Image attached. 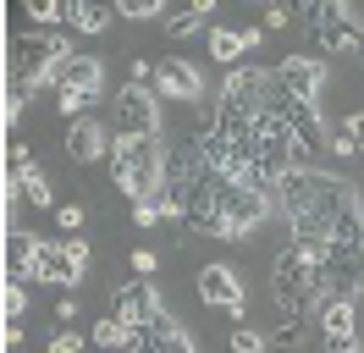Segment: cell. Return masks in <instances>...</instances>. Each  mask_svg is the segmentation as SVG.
<instances>
[{
	"mask_svg": "<svg viewBox=\"0 0 364 353\" xmlns=\"http://www.w3.org/2000/svg\"><path fill=\"white\" fill-rule=\"evenodd\" d=\"M111 176L133 199H155L166 182V138H111Z\"/></svg>",
	"mask_w": 364,
	"mask_h": 353,
	"instance_id": "cell-1",
	"label": "cell"
},
{
	"mask_svg": "<svg viewBox=\"0 0 364 353\" xmlns=\"http://www.w3.org/2000/svg\"><path fill=\"white\" fill-rule=\"evenodd\" d=\"M287 172H309V160L298 149V132L287 127V116L265 105L254 116V176L265 188V182H282Z\"/></svg>",
	"mask_w": 364,
	"mask_h": 353,
	"instance_id": "cell-2",
	"label": "cell"
},
{
	"mask_svg": "<svg viewBox=\"0 0 364 353\" xmlns=\"http://www.w3.org/2000/svg\"><path fill=\"white\" fill-rule=\"evenodd\" d=\"M215 210L232 226V238H249L271 221V194L254 182H215Z\"/></svg>",
	"mask_w": 364,
	"mask_h": 353,
	"instance_id": "cell-3",
	"label": "cell"
},
{
	"mask_svg": "<svg viewBox=\"0 0 364 353\" xmlns=\"http://www.w3.org/2000/svg\"><path fill=\"white\" fill-rule=\"evenodd\" d=\"M271 298L287 309V315H315V298H309V265H304V254H298L293 243H282V254H276Z\"/></svg>",
	"mask_w": 364,
	"mask_h": 353,
	"instance_id": "cell-4",
	"label": "cell"
},
{
	"mask_svg": "<svg viewBox=\"0 0 364 353\" xmlns=\"http://www.w3.org/2000/svg\"><path fill=\"white\" fill-rule=\"evenodd\" d=\"M116 132L122 138H160V94H149V83H127L116 94Z\"/></svg>",
	"mask_w": 364,
	"mask_h": 353,
	"instance_id": "cell-5",
	"label": "cell"
},
{
	"mask_svg": "<svg viewBox=\"0 0 364 353\" xmlns=\"http://www.w3.org/2000/svg\"><path fill=\"white\" fill-rule=\"evenodd\" d=\"M276 94L320 105V94H326V61L320 56H287V61L276 66Z\"/></svg>",
	"mask_w": 364,
	"mask_h": 353,
	"instance_id": "cell-6",
	"label": "cell"
},
{
	"mask_svg": "<svg viewBox=\"0 0 364 353\" xmlns=\"http://www.w3.org/2000/svg\"><path fill=\"white\" fill-rule=\"evenodd\" d=\"M271 88H276V72H265V66H232L227 83H221V100L249 110V116H259L271 105Z\"/></svg>",
	"mask_w": 364,
	"mask_h": 353,
	"instance_id": "cell-7",
	"label": "cell"
},
{
	"mask_svg": "<svg viewBox=\"0 0 364 353\" xmlns=\"http://www.w3.org/2000/svg\"><path fill=\"white\" fill-rule=\"evenodd\" d=\"M155 94H166V100H205V72L193 61H182V56H166V61H155Z\"/></svg>",
	"mask_w": 364,
	"mask_h": 353,
	"instance_id": "cell-8",
	"label": "cell"
},
{
	"mask_svg": "<svg viewBox=\"0 0 364 353\" xmlns=\"http://www.w3.org/2000/svg\"><path fill=\"white\" fill-rule=\"evenodd\" d=\"M111 315H116V320H127V326H138V331H149L166 309H160V293L149 282H127V287H116Z\"/></svg>",
	"mask_w": 364,
	"mask_h": 353,
	"instance_id": "cell-9",
	"label": "cell"
},
{
	"mask_svg": "<svg viewBox=\"0 0 364 353\" xmlns=\"http://www.w3.org/2000/svg\"><path fill=\"white\" fill-rule=\"evenodd\" d=\"M199 298L215 309H227V315H243V276L232 270V265H205L199 270Z\"/></svg>",
	"mask_w": 364,
	"mask_h": 353,
	"instance_id": "cell-10",
	"label": "cell"
},
{
	"mask_svg": "<svg viewBox=\"0 0 364 353\" xmlns=\"http://www.w3.org/2000/svg\"><path fill=\"white\" fill-rule=\"evenodd\" d=\"M326 276H331V298H348V304H353L364 293V248H331Z\"/></svg>",
	"mask_w": 364,
	"mask_h": 353,
	"instance_id": "cell-11",
	"label": "cell"
},
{
	"mask_svg": "<svg viewBox=\"0 0 364 353\" xmlns=\"http://www.w3.org/2000/svg\"><path fill=\"white\" fill-rule=\"evenodd\" d=\"M67 154L77 160V166H94V160H111V138H105V127L94 122V116H77L67 127Z\"/></svg>",
	"mask_w": 364,
	"mask_h": 353,
	"instance_id": "cell-12",
	"label": "cell"
},
{
	"mask_svg": "<svg viewBox=\"0 0 364 353\" xmlns=\"http://www.w3.org/2000/svg\"><path fill=\"white\" fill-rule=\"evenodd\" d=\"M23 282H55V287H77L83 282V270H72L67 248H55V243H45L39 254H33V265H28Z\"/></svg>",
	"mask_w": 364,
	"mask_h": 353,
	"instance_id": "cell-13",
	"label": "cell"
},
{
	"mask_svg": "<svg viewBox=\"0 0 364 353\" xmlns=\"http://www.w3.org/2000/svg\"><path fill=\"white\" fill-rule=\"evenodd\" d=\"M55 88H77L83 100H100V88H105V66L94 61V56H72V61L55 72Z\"/></svg>",
	"mask_w": 364,
	"mask_h": 353,
	"instance_id": "cell-14",
	"label": "cell"
},
{
	"mask_svg": "<svg viewBox=\"0 0 364 353\" xmlns=\"http://www.w3.org/2000/svg\"><path fill=\"white\" fill-rule=\"evenodd\" d=\"M144 353H199V342H193V331H182L171 315H160L155 326L144 331Z\"/></svg>",
	"mask_w": 364,
	"mask_h": 353,
	"instance_id": "cell-15",
	"label": "cell"
},
{
	"mask_svg": "<svg viewBox=\"0 0 364 353\" xmlns=\"http://www.w3.org/2000/svg\"><path fill=\"white\" fill-rule=\"evenodd\" d=\"M89 342L94 348H111V353H138L144 348V331L127 326V320H116V315H100V326H94Z\"/></svg>",
	"mask_w": 364,
	"mask_h": 353,
	"instance_id": "cell-16",
	"label": "cell"
},
{
	"mask_svg": "<svg viewBox=\"0 0 364 353\" xmlns=\"http://www.w3.org/2000/svg\"><path fill=\"white\" fill-rule=\"evenodd\" d=\"M331 248H364V199L353 194L331 221Z\"/></svg>",
	"mask_w": 364,
	"mask_h": 353,
	"instance_id": "cell-17",
	"label": "cell"
},
{
	"mask_svg": "<svg viewBox=\"0 0 364 353\" xmlns=\"http://www.w3.org/2000/svg\"><path fill=\"white\" fill-rule=\"evenodd\" d=\"M320 331H326V342H353V304L348 298H326V304L315 309Z\"/></svg>",
	"mask_w": 364,
	"mask_h": 353,
	"instance_id": "cell-18",
	"label": "cell"
},
{
	"mask_svg": "<svg viewBox=\"0 0 364 353\" xmlns=\"http://www.w3.org/2000/svg\"><path fill=\"white\" fill-rule=\"evenodd\" d=\"M315 44H326V50H348V56H364V28L353 17L337 22V28H326V33H309Z\"/></svg>",
	"mask_w": 364,
	"mask_h": 353,
	"instance_id": "cell-19",
	"label": "cell"
},
{
	"mask_svg": "<svg viewBox=\"0 0 364 353\" xmlns=\"http://www.w3.org/2000/svg\"><path fill=\"white\" fill-rule=\"evenodd\" d=\"M210 11H215V0H193L188 11H171V17H166V33H171V39H188V33H199L210 22Z\"/></svg>",
	"mask_w": 364,
	"mask_h": 353,
	"instance_id": "cell-20",
	"label": "cell"
},
{
	"mask_svg": "<svg viewBox=\"0 0 364 353\" xmlns=\"http://www.w3.org/2000/svg\"><path fill=\"white\" fill-rule=\"evenodd\" d=\"M39 248H45V243L33 238V232H23V226L6 238V254H11V282H23V276H28V265H33V254H39Z\"/></svg>",
	"mask_w": 364,
	"mask_h": 353,
	"instance_id": "cell-21",
	"label": "cell"
},
{
	"mask_svg": "<svg viewBox=\"0 0 364 353\" xmlns=\"http://www.w3.org/2000/svg\"><path fill=\"white\" fill-rule=\"evenodd\" d=\"M67 17H72V6H61V0H28V28L33 33H50V28H61Z\"/></svg>",
	"mask_w": 364,
	"mask_h": 353,
	"instance_id": "cell-22",
	"label": "cell"
},
{
	"mask_svg": "<svg viewBox=\"0 0 364 353\" xmlns=\"http://www.w3.org/2000/svg\"><path fill=\"white\" fill-rule=\"evenodd\" d=\"M72 6V28H77V33H105V28H111V11H105V6H94V0H67Z\"/></svg>",
	"mask_w": 364,
	"mask_h": 353,
	"instance_id": "cell-23",
	"label": "cell"
},
{
	"mask_svg": "<svg viewBox=\"0 0 364 353\" xmlns=\"http://www.w3.org/2000/svg\"><path fill=\"white\" fill-rule=\"evenodd\" d=\"M17 182H23V199H28V204H39V210H50V204H55V188L45 182V172H39V166L17 172Z\"/></svg>",
	"mask_w": 364,
	"mask_h": 353,
	"instance_id": "cell-24",
	"label": "cell"
},
{
	"mask_svg": "<svg viewBox=\"0 0 364 353\" xmlns=\"http://www.w3.org/2000/svg\"><path fill=\"white\" fill-rule=\"evenodd\" d=\"M210 56L232 72V66H237V56H243V39H237L232 28H210Z\"/></svg>",
	"mask_w": 364,
	"mask_h": 353,
	"instance_id": "cell-25",
	"label": "cell"
},
{
	"mask_svg": "<svg viewBox=\"0 0 364 353\" xmlns=\"http://www.w3.org/2000/svg\"><path fill=\"white\" fill-rule=\"evenodd\" d=\"M331 154H359V116L331 122Z\"/></svg>",
	"mask_w": 364,
	"mask_h": 353,
	"instance_id": "cell-26",
	"label": "cell"
},
{
	"mask_svg": "<svg viewBox=\"0 0 364 353\" xmlns=\"http://www.w3.org/2000/svg\"><path fill=\"white\" fill-rule=\"evenodd\" d=\"M271 348V337L265 331H254V326H237L232 331V353H265Z\"/></svg>",
	"mask_w": 364,
	"mask_h": 353,
	"instance_id": "cell-27",
	"label": "cell"
},
{
	"mask_svg": "<svg viewBox=\"0 0 364 353\" xmlns=\"http://www.w3.org/2000/svg\"><path fill=\"white\" fill-rule=\"evenodd\" d=\"M116 11H122V17L127 22H155V17H166V6H160V0H122V6H116Z\"/></svg>",
	"mask_w": 364,
	"mask_h": 353,
	"instance_id": "cell-28",
	"label": "cell"
},
{
	"mask_svg": "<svg viewBox=\"0 0 364 353\" xmlns=\"http://www.w3.org/2000/svg\"><path fill=\"white\" fill-rule=\"evenodd\" d=\"M83 342H89V337H77L72 326H55V331H50V353H83Z\"/></svg>",
	"mask_w": 364,
	"mask_h": 353,
	"instance_id": "cell-29",
	"label": "cell"
},
{
	"mask_svg": "<svg viewBox=\"0 0 364 353\" xmlns=\"http://www.w3.org/2000/svg\"><path fill=\"white\" fill-rule=\"evenodd\" d=\"M67 248V260H72V270H89V260H94V248H89V238H67L61 243Z\"/></svg>",
	"mask_w": 364,
	"mask_h": 353,
	"instance_id": "cell-30",
	"label": "cell"
},
{
	"mask_svg": "<svg viewBox=\"0 0 364 353\" xmlns=\"http://www.w3.org/2000/svg\"><path fill=\"white\" fill-rule=\"evenodd\" d=\"M304 337H309V326H304V320H287V326H276V337H271V342H282V348H298Z\"/></svg>",
	"mask_w": 364,
	"mask_h": 353,
	"instance_id": "cell-31",
	"label": "cell"
},
{
	"mask_svg": "<svg viewBox=\"0 0 364 353\" xmlns=\"http://www.w3.org/2000/svg\"><path fill=\"white\" fill-rule=\"evenodd\" d=\"M55 105L67 110V116H83V105H89V100H83L77 88H55Z\"/></svg>",
	"mask_w": 364,
	"mask_h": 353,
	"instance_id": "cell-32",
	"label": "cell"
},
{
	"mask_svg": "<svg viewBox=\"0 0 364 353\" xmlns=\"http://www.w3.org/2000/svg\"><path fill=\"white\" fill-rule=\"evenodd\" d=\"M23 309H28V293H23L17 282H6V320H17Z\"/></svg>",
	"mask_w": 364,
	"mask_h": 353,
	"instance_id": "cell-33",
	"label": "cell"
},
{
	"mask_svg": "<svg viewBox=\"0 0 364 353\" xmlns=\"http://www.w3.org/2000/svg\"><path fill=\"white\" fill-rule=\"evenodd\" d=\"M133 221H138V226H160V204H155V199H138Z\"/></svg>",
	"mask_w": 364,
	"mask_h": 353,
	"instance_id": "cell-34",
	"label": "cell"
},
{
	"mask_svg": "<svg viewBox=\"0 0 364 353\" xmlns=\"http://www.w3.org/2000/svg\"><path fill=\"white\" fill-rule=\"evenodd\" d=\"M6 160H11V172H28V166H33V154H28V144H17V138H11V149H6Z\"/></svg>",
	"mask_w": 364,
	"mask_h": 353,
	"instance_id": "cell-35",
	"label": "cell"
},
{
	"mask_svg": "<svg viewBox=\"0 0 364 353\" xmlns=\"http://www.w3.org/2000/svg\"><path fill=\"white\" fill-rule=\"evenodd\" d=\"M293 17H298L293 6H265V28H287Z\"/></svg>",
	"mask_w": 364,
	"mask_h": 353,
	"instance_id": "cell-36",
	"label": "cell"
},
{
	"mask_svg": "<svg viewBox=\"0 0 364 353\" xmlns=\"http://www.w3.org/2000/svg\"><path fill=\"white\" fill-rule=\"evenodd\" d=\"M133 270H138V282H149V270H155V254H149V248H133Z\"/></svg>",
	"mask_w": 364,
	"mask_h": 353,
	"instance_id": "cell-37",
	"label": "cell"
},
{
	"mask_svg": "<svg viewBox=\"0 0 364 353\" xmlns=\"http://www.w3.org/2000/svg\"><path fill=\"white\" fill-rule=\"evenodd\" d=\"M72 226H83V204H61V232H72Z\"/></svg>",
	"mask_w": 364,
	"mask_h": 353,
	"instance_id": "cell-38",
	"label": "cell"
},
{
	"mask_svg": "<svg viewBox=\"0 0 364 353\" xmlns=\"http://www.w3.org/2000/svg\"><path fill=\"white\" fill-rule=\"evenodd\" d=\"M127 83H149V61H144V56H133V66H127Z\"/></svg>",
	"mask_w": 364,
	"mask_h": 353,
	"instance_id": "cell-39",
	"label": "cell"
},
{
	"mask_svg": "<svg viewBox=\"0 0 364 353\" xmlns=\"http://www.w3.org/2000/svg\"><path fill=\"white\" fill-rule=\"evenodd\" d=\"M72 320H77V304H72V298H61V309H55V326H72Z\"/></svg>",
	"mask_w": 364,
	"mask_h": 353,
	"instance_id": "cell-40",
	"label": "cell"
},
{
	"mask_svg": "<svg viewBox=\"0 0 364 353\" xmlns=\"http://www.w3.org/2000/svg\"><path fill=\"white\" fill-rule=\"evenodd\" d=\"M237 39H243V50H259V39H265V28H243Z\"/></svg>",
	"mask_w": 364,
	"mask_h": 353,
	"instance_id": "cell-41",
	"label": "cell"
},
{
	"mask_svg": "<svg viewBox=\"0 0 364 353\" xmlns=\"http://www.w3.org/2000/svg\"><path fill=\"white\" fill-rule=\"evenodd\" d=\"M359 154H364V116H359Z\"/></svg>",
	"mask_w": 364,
	"mask_h": 353,
	"instance_id": "cell-42",
	"label": "cell"
},
{
	"mask_svg": "<svg viewBox=\"0 0 364 353\" xmlns=\"http://www.w3.org/2000/svg\"><path fill=\"white\" fill-rule=\"evenodd\" d=\"M359 116H364V100H359Z\"/></svg>",
	"mask_w": 364,
	"mask_h": 353,
	"instance_id": "cell-43",
	"label": "cell"
}]
</instances>
